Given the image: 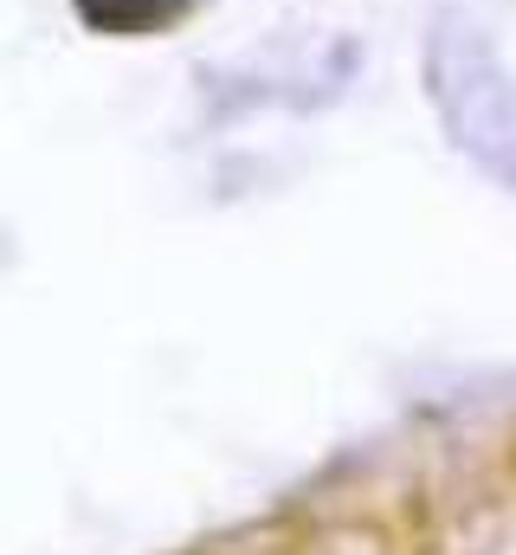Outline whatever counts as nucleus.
<instances>
[{"mask_svg": "<svg viewBox=\"0 0 516 555\" xmlns=\"http://www.w3.org/2000/svg\"><path fill=\"white\" fill-rule=\"evenodd\" d=\"M78 20L91 33H111V39H142V33H162L175 26L194 0H72Z\"/></svg>", "mask_w": 516, "mask_h": 555, "instance_id": "1", "label": "nucleus"}]
</instances>
